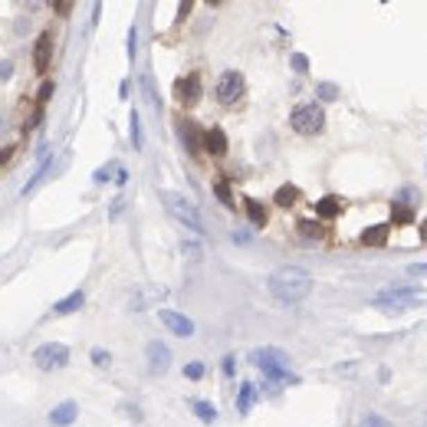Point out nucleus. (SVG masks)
<instances>
[{"instance_id": "423d86ee", "label": "nucleus", "mask_w": 427, "mask_h": 427, "mask_svg": "<svg viewBox=\"0 0 427 427\" xmlns=\"http://www.w3.org/2000/svg\"><path fill=\"white\" fill-rule=\"evenodd\" d=\"M243 92H247V79H243V73H237V69H227V73L217 79V86H214V96H217L220 105H237V102L243 99Z\"/></svg>"}, {"instance_id": "9b49d317", "label": "nucleus", "mask_w": 427, "mask_h": 427, "mask_svg": "<svg viewBox=\"0 0 427 427\" xmlns=\"http://www.w3.org/2000/svg\"><path fill=\"white\" fill-rule=\"evenodd\" d=\"M50 63H53V33H40L37 46H33V69L46 73Z\"/></svg>"}, {"instance_id": "b1692460", "label": "nucleus", "mask_w": 427, "mask_h": 427, "mask_svg": "<svg viewBox=\"0 0 427 427\" xmlns=\"http://www.w3.org/2000/svg\"><path fill=\"white\" fill-rule=\"evenodd\" d=\"M194 415L201 417V421H207V424H211L214 417H217V411H214V404H207V401H198V404H194Z\"/></svg>"}, {"instance_id": "f8f14e48", "label": "nucleus", "mask_w": 427, "mask_h": 427, "mask_svg": "<svg viewBox=\"0 0 427 427\" xmlns=\"http://www.w3.org/2000/svg\"><path fill=\"white\" fill-rule=\"evenodd\" d=\"M417 293H421L417 286H391L388 293L378 296V306H388V302H394V306H408V302L417 299Z\"/></svg>"}, {"instance_id": "9d476101", "label": "nucleus", "mask_w": 427, "mask_h": 427, "mask_svg": "<svg viewBox=\"0 0 427 427\" xmlns=\"http://www.w3.org/2000/svg\"><path fill=\"white\" fill-rule=\"evenodd\" d=\"M145 352H148V368L151 372H155V375H164V372H168V368H171V352H168V345H164V342H148V349H145Z\"/></svg>"}, {"instance_id": "c85d7f7f", "label": "nucleus", "mask_w": 427, "mask_h": 427, "mask_svg": "<svg viewBox=\"0 0 427 427\" xmlns=\"http://www.w3.org/2000/svg\"><path fill=\"white\" fill-rule=\"evenodd\" d=\"M289 63H293V69H296V73H306V69H309V60H306L302 53H293V60H289Z\"/></svg>"}, {"instance_id": "5701e85b", "label": "nucleus", "mask_w": 427, "mask_h": 427, "mask_svg": "<svg viewBox=\"0 0 427 427\" xmlns=\"http://www.w3.org/2000/svg\"><path fill=\"white\" fill-rule=\"evenodd\" d=\"M253 398H256V391H253V385H243V388H240V398H237V411H240V415H247V411H250Z\"/></svg>"}, {"instance_id": "6ab92c4d", "label": "nucleus", "mask_w": 427, "mask_h": 427, "mask_svg": "<svg viewBox=\"0 0 427 427\" xmlns=\"http://www.w3.org/2000/svg\"><path fill=\"white\" fill-rule=\"evenodd\" d=\"M273 201H277L279 207H293V204L299 201V188H296V184H283V188H277Z\"/></svg>"}, {"instance_id": "f3484780", "label": "nucleus", "mask_w": 427, "mask_h": 427, "mask_svg": "<svg viewBox=\"0 0 427 427\" xmlns=\"http://www.w3.org/2000/svg\"><path fill=\"white\" fill-rule=\"evenodd\" d=\"M296 230H299V237H306V240L326 237V227L319 224V220H296Z\"/></svg>"}, {"instance_id": "4be33fe9", "label": "nucleus", "mask_w": 427, "mask_h": 427, "mask_svg": "<svg viewBox=\"0 0 427 427\" xmlns=\"http://www.w3.org/2000/svg\"><path fill=\"white\" fill-rule=\"evenodd\" d=\"M214 194H217V201L224 204V207H234V194H230V184H227L224 177L214 181Z\"/></svg>"}, {"instance_id": "0eeeda50", "label": "nucleus", "mask_w": 427, "mask_h": 427, "mask_svg": "<svg viewBox=\"0 0 427 427\" xmlns=\"http://www.w3.org/2000/svg\"><path fill=\"white\" fill-rule=\"evenodd\" d=\"M175 99L181 102V105H198V99H201V76L198 73H188L181 76V79H175Z\"/></svg>"}, {"instance_id": "72a5a7b5", "label": "nucleus", "mask_w": 427, "mask_h": 427, "mask_svg": "<svg viewBox=\"0 0 427 427\" xmlns=\"http://www.w3.org/2000/svg\"><path fill=\"white\" fill-rule=\"evenodd\" d=\"M421 240H424V243H427V220H424V224H421Z\"/></svg>"}, {"instance_id": "bb28decb", "label": "nucleus", "mask_w": 427, "mask_h": 427, "mask_svg": "<svg viewBox=\"0 0 427 427\" xmlns=\"http://www.w3.org/2000/svg\"><path fill=\"white\" fill-rule=\"evenodd\" d=\"M362 427H391V421H385L381 415H365L362 417Z\"/></svg>"}, {"instance_id": "20e7f679", "label": "nucleus", "mask_w": 427, "mask_h": 427, "mask_svg": "<svg viewBox=\"0 0 427 427\" xmlns=\"http://www.w3.org/2000/svg\"><path fill=\"white\" fill-rule=\"evenodd\" d=\"M33 365L40 372H60L69 365V345L63 342H43L33 349Z\"/></svg>"}, {"instance_id": "39448f33", "label": "nucleus", "mask_w": 427, "mask_h": 427, "mask_svg": "<svg viewBox=\"0 0 427 427\" xmlns=\"http://www.w3.org/2000/svg\"><path fill=\"white\" fill-rule=\"evenodd\" d=\"M250 362L260 368V372H266V378H286V381H299L296 375H286V352H279V349H256V352L250 355Z\"/></svg>"}, {"instance_id": "393cba45", "label": "nucleus", "mask_w": 427, "mask_h": 427, "mask_svg": "<svg viewBox=\"0 0 427 427\" xmlns=\"http://www.w3.org/2000/svg\"><path fill=\"white\" fill-rule=\"evenodd\" d=\"M319 99L322 102L339 99V86H332V82H319Z\"/></svg>"}, {"instance_id": "7c9ffc66", "label": "nucleus", "mask_w": 427, "mask_h": 427, "mask_svg": "<svg viewBox=\"0 0 427 427\" xmlns=\"http://www.w3.org/2000/svg\"><path fill=\"white\" fill-rule=\"evenodd\" d=\"M13 151H17V145H7V148H0V168H3V164L13 158Z\"/></svg>"}, {"instance_id": "1a4fd4ad", "label": "nucleus", "mask_w": 427, "mask_h": 427, "mask_svg": "<svg viewBox=\"0 0 427 427\" xmlns=\"http://www.w3.org/2000/svg\"><path fill=\"white\" fill-rule=\"evenodd\" d=\"M162 326H168L175 336H181V339H191L194 336V322H191L188 315H181V313H175V309H162Z\"/></svg>"}, {"instance_id": "a878e982", "label": "nucleus", "mask_w": 427, "mask_h": 427, "mask_svg": "<svg viewBox=\"0 0 427 427\" xmlns=\"http://www.w3.org/2000/svg\"><path fill=\"white\" fill-rule=\"evenodd\" d=\"M204 362H188L184 365V378H191V381H198V378H204Z\"/></svg>"}, {"instance_id": "f03ea898", "label": "nucleus", "mask_w": 427, "mask_h": 427, "mask_svg": "<svg viewBox=\"0 0 427 427\" xmlns=\"http://www.w3.org/2000/svg\"><path fill=\"white\" fill-rule=\"evenodd\" d=\"M164 207H168V214L175 217L177 224H184L188 230H194V234H204V220H201V211H198V204L191 201V198H184V194H177V191H164L162 194Z\"/></svg>"}, {"instance_id": "a211bd4d", "label": "nucleus", "mask_w": 427, "mask_h": 427, "mask_svg": "<svg viewBox=\"0 0 427 427\" xmlns=\"http://www.w3.org/2000/svg\"><path fill=\"white\" fill-rule=\"evenodd\" d=\"M411 220H415V211H411L408 204H401V201L391 204V224H394V227H408Z\"/></svg>"}, {"instance_id": "6e6552de", "label": "nucleus", "mask_w": 427, "mask_h": 427, "mask_svg": "<svg viewBox=\"0 0 427 427\" xmlns=\"http://www.w3.org/2000/svg\"><path fill=\"white\" fill-rule=\"evenodd\" d=\"M177 135H181V141H184V148L191 151V155H201V148H204V132L191 119H181L177 122Z\"/></svg>"}, {"instance_id": "473e14b6", "label": "nucleus", "mask_w": 427, "mask_h": 427, "mask_svg": "<svg viewBox=\"0 0 427 427\" xmlns=\"http://www.w3.org/2000/svg\"><path fill=\"white\" fill-rule=\"evenodd\" d=\"M411 273H427V263H421V266H411Z\"/></svg>"}, {"instance_id": "2f4dec72", "label": "nucleus", "mask_w": 427, "mask_h": 427, "mask_svg": "<svg viewBox=\"0 0 427 427\" xmlns=\"http://www.w3.org/2000/svg\"><path fill=\"white\" fill-rule=\"evenodd\" d=\"M92 362H96V365H109V352H105V349H96V352H92Z\"/></svg>"}, {"instance_id": "aec40b11", "label": "nucleus", "mask_w": 427, "mask_h": 427, "mask_svg": "<svg viewBox=\"0 0 427 427\" xmlns=\"http://www.w3.org/2000/svg\"><path fill=\"white\" fill-rule=\"evenodd\" d=\"M339 211H342L339 198H322V201L315 204V214H319L322 220H332V217H339Z\"/></svg>"}, {"instance_id": "dca6fc26", "label": "nucleus", "mask_w": 427, "mask_h": 427, "mask_svg": "<svg viewBox=\"0 0 427 427\" xmlns=\"http://www.w3.org/2000/svg\"><path fill=\"white\" fill-rule=\"evenodd\" d=\"M388 227L391 224H375V227H368V230H362V243L365 247H381L388 240Z\"/></svg>"}, {"instance_id": "7ed1b4c3", "label": "nucleus", "mask_w": 427, "mask_h": 427, "mask_svg": "<svg viewBox=\"0 0 427 427\" xmlns=\"http://www.w3.org/2000/svg\"><path fill=\"white\" fill-rule=\"evenodd\" d=\"M289 125L296 135H319L322 128H326V109L319 105V102H299L293 115H289Z\"/></svg>"}, {"instance_id": "c756f323", "label": "nucleus", "mask_w": 427, "mask_h": 427, "mask_svg": "<svg viewBox=\"0 0 427 427\" xmlns=\"http://www.w3.org/2000/svg\"><path fill=\"white\" fill-rule=\"evenodd\" d=\"M50 96H53V82H50V79H46V82L40 86V96H37V105H40V109H43V102L50 99Z\"/></svg>"}, {"instance_id": "4468645a", "label": "nucleus", "mask_w": 427, "mask_h": 427, "mask_svg": "<svg viewBox=\"0 0 427 427\" xmlns=\"http://www.w3.org/2000/svg\"><path fill=\"white\" fill-rule=\"evenodd\" d=\"M82 306H86V293H82V289H76V293H69L66 299H60L56 306H53V313H56V315H69V313H79Z\"/></svg>"}, {"instance_id": "f257e3e1", "label": "nucleus", "mask_w": 427, "mask_h": 427, "mask_svg": "<svg viewBox=\"0 0 427 427\" xmlns=\"http://www.w3.org/2000/svg\"><path fill=\"white\" fill-rule=\"evenodd\" d=\"M266 289H270V296L277 302L293 306V302H302L313 293V277H309V270H302V266H279L277 273H270Z\"/></svg>"}, {"instance_id": "f704fd0d", "label": "nucleus", "mask_w": 427, "mask_h": 427, "mask_svg": "<svg viewBox=\"0 0 427 427\" xmlns=\"http://www.w3.org/2000/svg\"><path fill=\"white\" fill-rule=\"evenodd\" d=\"M3 128H7V122H3V115H0V132H3Z\"/></svg>"}, {"instance_id": "412c9836", "label": "nucleus", "mask_w": 427, "mask_h": 427, "mask_svg": "<svg viewBox=\"0 0 427 427\" xmlns=\"http://www.w3.org/2000/svg\"><path fill=\"white\" fill-rule=\"evenodd\" d=\"M243 207H247V217H250V220H253L256 227H263V224H266V207H263L260 201L247 198V201H243Z\"/></svg>"}, {"instance_id": "2eb2a0df", "label": "nucleus", "mask_w": 427, "mask_h": 427, "mask_svg": "<svg viewBox=\"0 0 427 427\" xmlns=\"http://www.w3.org/2000/svg\"><path fill=\"white\" fill-rule=\"evenodd\" d=\"M76 415H79V408H76V401H63V404H56L50 411V421L56 427H66V424H73Z\"/></svg>"}, {"instance_id": "cd10ccee", "label": "nucleus", "mask_w": 427, "mask_h": 427, "mask_svg": "<svg viewBox=\"0 0 427 427\" xmlns=\"http://www.w3.org/2000/svg\"><path fill=\"white\" fill-rule=\"evenodd\" d=\"M132 141H135V148H141V122H139V112H132Z\"/></svg>"}, {"instance_id": "ddd939ff", "label": "nucleus", "mask_w": 427, "mask_h": 427, "mask_svg": "<svg viewBox=\"0 0 427 427\" xmlns=\"http://www.w3.org/2000/svg\"><path fill=\"white\" fill-rule=\"evenodd\" d=\"M204 148L211 151V155H217V158H220V155L227 151V135H224V128H220V125H211V128H207V132H204Z\"/></svg>"}]
</instances>
